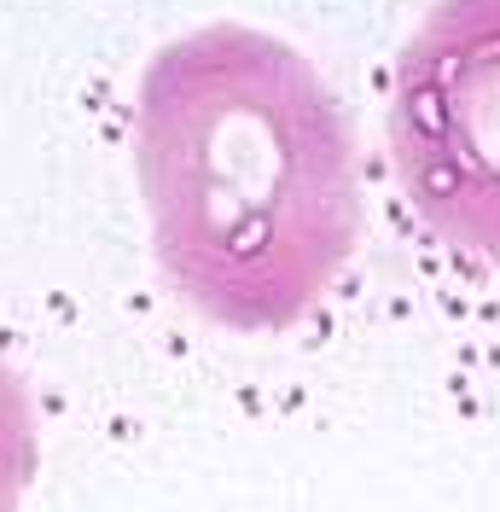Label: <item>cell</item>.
<instances>
[{"instance_id":"6da1fadb","label":"cell","mask_w":500,"mask_h":512,"mask_svg":"<svg viewBox=\"0 0 500 512\" xmlns=\"http://www.w3.org/2000/svg\"><path fill=\"white\" fill-rule=\"evenodd\" d=\"M134 181L163 286L262 338L309 320L361 239V163L338 94L291 41L198 24L134 88Z\"/></svg>"},{"instance_id":"7a4b0ae2","label":"cell","mask_w":500,"mask_h":512,"mask_svg":"<svg viewBox=\"0 0 500 512\" xmlns=\"http://www.w3.org/2000/svg\"><path fill=\"white\" fill-rule=\"evenodd\" d=\"M390 169L448 251L500 262V0H437L402 41Z\"/></svg>"},{"instance_id":"3957f363","label":"cell","mask_w":500,"mask_h":512,"mask_svg":"<svg viewBox=\"0 0 500 512\" xmlns=\"http://www.w3.org/2000/svg\"><path fill=\"white\" fill-rule=\"evenodd\" d=\"M41 466V437H35V408L18 367L0 355V512L24 507L30 478Z\"/></svg>"}]
</instances>
